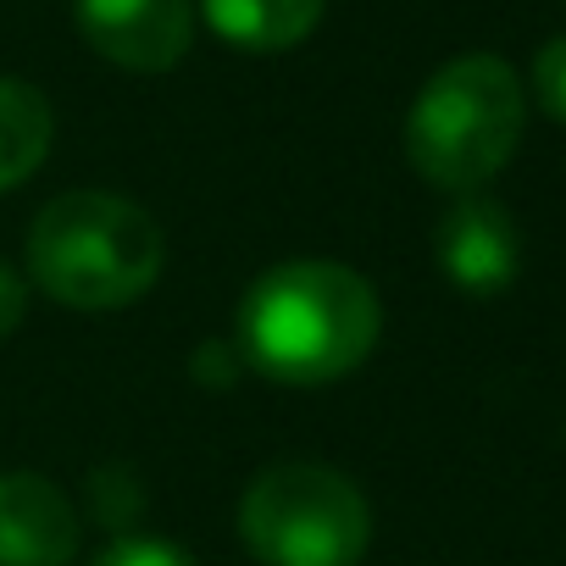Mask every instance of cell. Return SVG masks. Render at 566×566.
I'll list each match as a JSON object with an SVG mask.
<instances>
[{"instance_id": "6da1fadb", "label": "cell", "mask_w": 566, "mask_h": 566, "mask_svg": "<svg viewBox=\"0 0 566 566\" xmlns=\"http://www.w3.org/2000/svg\"><path fill=\"white\" fill-rule=\"evenodd\" d=\"M384 328L373 283L339 261H277L239 301V356L290 389L356 373Z\"/></svg>"}, {"instance_id": "7a4b0ae2", "label": "cell", "mask_w": 566, "mask_h": 566, "mask_svg": "<svg viewBox=\"0 0 566 566\" xmlns=\"http://www.w3.org/2000/svg\"><path fill=\"white\" fill-rule=\"evenodd\" d=\"M29 272L67 312H117L161 277V228L123 195L73 189L34 217Z\"/></svg>"}, {"instance_id": "3957f363", "label": "cell", "mask_w": 566, "mask_h": 566, "mask_svg": "<svg viewBox=\"0 0 566 566\" xmlns=\"http://www.w3.org/2000/svg\"><path fill=\"white\" fill-rule=\"evenodd\" d=\"M522 117H527V101L511 62L472 51V56L444 62L411 101L406 156L433 189L478 195L516 156Z\"/></svg>"}, {"instance_id": "277c9868", "label": "cell", "mask_w": 566, "mask_h": 566, "mask_svg": "<svg viewBox=\"0 0 566 566\" xmlns=\"http://www.w3.org/2000/svg\"><path fill=\"white\" fill-rule=\"evenodd\" d=\"M239 533L261 566H356L373 538V511L345 472L283 461L244 489Z\"/></svg>"}, {"instance_id": "5b68a950", "label": "cell", "mask_w": 566, "mask_h": 566, "mask_svg": "<svg viewBox=\"0 0 566 566\" xmlns=\"http://www.w3.org/2000/svg\"><path fill=\"white\" fill-rule=\"evenodd\" d=\"M73 18L84 45L128 73H167L195 40V0H73Z\"/></svg>"}, {"instance_id": "8992f818", "label": "cell", "mask_w": 566, "mask_h": 566, "mask_svg": "<svg viewBox=\"0 0 566 566\" xmlns=\"http://www.w3.org/2000/svg\"><path fill=\"white\" fill-rule=\"evenodd\" d=\"M433 250H439L444 277L461 295H478V301L511 290L516 272H522V233H516L511 211L489 195H461L439 217Z\"/></svg>"}, {"instance_id": "52a82bcc", "label": "cell", "mask_w": 566, "mask_h": 566, "mask_svg": "<svg viewBox=\"0 0 566 566\" xmlns=\"http://www.w3.org/2000/svg\"><path fill=\"white\" fill-rule=\"evenodd\" d=\"M78 511L40 472H0V566H73Z\"/></svg>"}, {"instance_id": "ba28073f", "label": "cell", "mask_w": 566, "mask_h": 566, "mask_svg": "<svg viewBox=\"0 0 566 566\" xmlns=\"http://www.w3.org/2000/svg\"><path fill=\"white\" fill-rule=\"evenodd\" d=\"M323 7L328 0H200V18L222 45L250 56H277L317 34Z\"/></svg>"}, {"instance_id": "9c48e42d", "label": "cell", "mask_w": 566, "mask_h": 566, "mask_svg": "<svg viewBox=\"0 0 566 566\" xmlns=\"http://www.w3.org/2000/svg\"><path fill=\"white\" fill-rule=\"evenodd\" d=\"M51 134V101L23 78H0V195L18 189L45 161Z\"/></svg>"}, {"instance_id": "30bf717a", "label": "cell", "mask_w": 566, "mask_h": 566, "mask_svg": "<svg viewBox=\"0 0 566 566\" xmlns=\"http://www.w3.org/2000/svg\"><path fill=\"white\" fill-rule=\"evenodd\" d=\"M533 95H538V106L566 128V34L549 40V45L533 56Z\"/></svg>"}, {"instance_id": "8fae6325", "label": "cell", "mask_w": 566, "mask_h": 566, "mask_svg": "<svg viewBox=\"0 0 566 566\" xmlns=\"http://www.w3.org/2000/svg\"><path fill=\"white\" fill-rule=\"evenodd\" d=\"M95 566H195V555L167 538H117Z\"/></svg>"}, {"instance_id": "7c38bea8", "label": "cell", "mask_w": 566, "mask_h": 566, "mask_svg": "<svg viewBox=\"0 0 566 566\" xmlns=\"http://www.w3.org/2000/svg\"><path fill=\"white\" fill-rule=\"evenodd\" d=\"M23 312H29V283H23L7 261H0V339H12V334H18Z\"/></svg>"}]
</instances>
